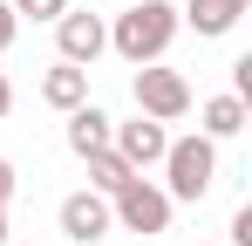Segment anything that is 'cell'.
<instances>
[{
  "mask_svg": "<svg viewBox=\"0 0 252 246\" xmlns=\"http://www.w3.org/2000/svg\"><path fill=\"white\" fill-rule=\"evenodd\" d=\"M177 7L170 0H129V14H116V28H109V48L123 55L129 69H143V62H157L170 41H177Z\"/></svg>",
  "mask_w": 252,
  "mask_h": 246,
  "instance_id": "cell-1",
  "label": "cell"
},
{
  "mask_svg": "<svg viewBox=\"0 0 252 246\" xmlns=\"http://www.w3.org/2000/svg\"><path fill=\"white\" fill-rule=\"evenodd\" d=\"M164 171H170V178H164V199L170 205H177V199L198 205L211 192V178H218V144H211V137H177V144L164 151Z\"/></svg>",
  "mask_w": 252,
  "mask_h": 246,
  "instance_id": "cell-2",
  "label": "cell"
},
{
  "mask_svg": "<svg viewBox=\"0 0 252 246\" xmlns=\"http://www.w3.org/2000/svg\"><path fill=\"white\" fill-rule=\"evenodd\" d=\"M109 219H123V233H143V240H150V233H164V226H170V199H164V185H150V178L136 171L123 192L109 199Z\"/></svg>",
  "mask_w": 252,
  "mask_h": 246,
  "instance_id": "cell-3",
  "label": "cell"
},
{
  "mask_svg": "<svg viewBox=\"0 0 252 246\" xmlns=\"http://www.w3.org/2000/svg\"><path fill=\"white\" fill-rule=\"evenodd\" d=\"M129 89H136V110L157 117V123H177L184 110H191V82L177 76V69H157V62H143Z\"/></svg>",
  "mask_w": 252,
  "mask_h": 246,
  "instance_id": "cell-4",
  "label": "cell"
},
{
  "mask_svg": "<svg viewBox=\"0 0 252 246\" xmlns=\"http://www.w3.org/2000/svg\"><path fill=\"white\" fill-rule=\"evenodd\" d=\"M55 48H62V62L89 69V62L109 48V28H102V14H89V7H68V14L55 21Z\"/></svg>",
  "mask_w": 252,
  "mask_h": 246,
  "instance_id": "cell-5",
  "label": "cell"
},
{
  "mask_svg": "<svg viewBox=\"0 0 252 246\" xmlns=\"http://www.w3.org/2000/svg\"><path fill=\"white\" fill-rule=\"evenodd\" d=\"M109 151H116L129 171H150V164H164L170 137H164L157 117H136V123H116V130H109Z\"/></svg>",
  "mask_w": 252,
  "mask_h": 246,
  "instance_id": "cell-6",
  "label": "cell"
},
{
  "mask_svg": "<svg viewBox=\"0 0 252 246\" xmlns=\"http://www.w3.org/2000/svg\"><path fill=\"white\" fill-rule=\"evenodd\" d=\"M62 233L75 246H95L109 233V199H102V192H68V199H62Z\"/></svg>",
  "mask_w": 252,
  "mask_h": 246,
  "instance_id": "cell-7",
  "label": "cell"
},
{
  "mask_svg": "<svg viewBox=\"0 0 252 246\" xmlns=\"http://www.w3.org/2000/svg\"><path fill=\"white\" fill-rule=\"evenodd\" d=\"M109 110H95V103H75L68 110V151L75 158H95V151H109Z\"/></svg>",
  "mask_w": 252,
  "mask_h": 246,
  "instance_id": "cell-8",
  "label": "cell"
},
{
  "mask_svg": "<svg viewBox=\"0 0 252 246\" xmlns=\"http://www.w3.org/2000/svg\"><path fill=\"white\" fill-rule=\"evenodd\" d=\"M246 7H252V0H184L177 21H191L198 35H232V28L246 21Z\"/></svg>",
  "mask_w": 252,
  "mask_h": 246,
  "instance_id": "cell-9",
  "label": "cell"
},
{
  "mask_svg": "<svg viewBox=\"0 0 252 246\" xmlns=\"http://www.w3.org/2000/svg\"><path fill=\"white\" fill-rule=\"evenodd\" d=\"M41 103H48V110H75V103H89V69L55 62V69L41 76Z\"/></svg>",
  "mask_w": 252,
  "mask_h": 246,
  "instance_id": "cell-10",
  "label": "cell"
},
{
  "mask_svg": "<svg viewBox=\"0 0 252 246\" xmlns=\"http://www.w3.org/2000/svg\"><path fill=\"white\" fill-rule=\"evenodd\" d=\"M198 123H205L198 137H211V144H218V137H239V130H246V96H211L205 110H198Z\"/></svg>",
  "mask_w": 252,
  "mask_h": 246,
  "instance_id": "cell-11",
  "label": "cell"
},
{
  "mask_svg": "<svg viewBox=\"0 0 252 246\" xmlns=\"http://www.w3.org/2000/svg\"><path fill=\"white\" fill-rule=\"evenodd\" d=\"M82 164H89V192H102V199H116L129 178H136V171H129L116 151H95V158H82Z\"/></svg>",
  "mask_w": 252,
  "mask_h": 246,
  "instance_id": "cell-12",
  "label": "cell"
},
{
  "mask_svg": "<svg viewBox=\"0 0 252 246\" xmlns=\"http://www.w3.org/2000/svg\"><path fill=\"white\" fill-rule=\"evenodd\" d=\"M14 14H28V21H62L68 14V0H7Z\"/></svg>",
  "mask_w": 252,
  "mask_h": 246,
  "instance_id": "cell-13",
  "label": "cell"
},
{
  "mask_svg": "<svg viewBox=\"0 0 252 246\" xmlns=\"http://www.w3.org/2000/svg\"><path fill=\"white\" fill-rule=\"evenodd\" d=\"M14 35H21V14H14V7H7V0H0V55H7V48H14Z\"/></svg>",
  "mask_w": 252,
  "mask_h": 246,
  "instance_id": "cell-14",
  "label": "cell"
},
{
  "mask_svg": "<svg viewBox=\"0 0 252 246\" xmlns=\"http://www.w3.org/2000/svg\"><path fill=\"white\" fill-rule=\"evenodd\" d=\"M7 199H14V164L0 158V205H7Z\"/></svg>",
  "mask_w": 252,
  "mask_h": 246,
  "instance_id": "cell-15",
  "label": "cell"
},
{
  "mask_svg": "<svg viewBox=\"0 0 252 246\" xmlns=\"http://www.w3.org/2000/svg\"><path fill=\"white\" fill-rule=\"evenodd\" d=\"M14 110V82H7V69H0V117Z\"/></svg>",
  "mask_w": 252,
  "mask_h": 246,
  "instance_id": "cell-16",
  "label": "cell"
},
{
  "mask_svg": "<svg viewBox=\"0 0 252 246\" xmlns=\"http://www.w3.org/2000/svg\"><path fill=\"white\" fill-rule=\"evenodd\" d=\"M0 246H7V205H0Z\"/></svg>",
  "mask_w": 252,
  "mask_h": 246,
  "instance_id": "cell-17",
  "label": "cell"
}]
</instances>
